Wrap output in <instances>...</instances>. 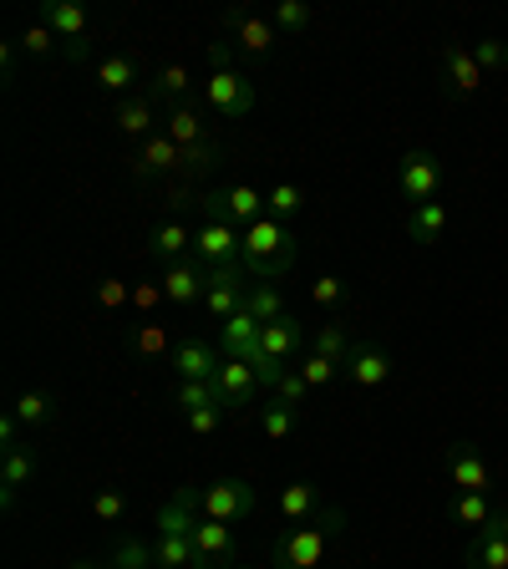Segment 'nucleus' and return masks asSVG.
I'll return each mask as SVG.
<instances>
[{"instance_id": "obj_1", "label": "nucleus", "mask_w": 508, "mask_h": 569, "mask_svg": "<svg viewBox=\"0 0 508 569\" xmlns=\"http://www.w3.org/2000/svg\"><path fill=\"white\" fill-rule=\"evenodd\" d=\"M341 529H346V513L341 509H320L316 519L290 523V529H285V539L275 545V569H316Z\"/></svg>"}, {"instance_id": "obj_2", "label": "nucleus", "mask_w": 508, "mask_h": 569, "mask_svg": "<svg viewBox=\"0 0 508 569\" xmlns=\"http://www.w3.org/2000/svg\"><path fill=\"white\" fill-rule=\"evenodd\" d=\"M290 264H296V234H290L280 219L265 213L260 224L245 229V274L249 280H270L275 284Z\"/></svg>"}, {"instance_id": "obj_3", "label": "nucleus", "mask_w": 508, "mask_h": 569, "mask_svg": "<svg viewBox=\"0 0 508 569\" xmlns=\"http://www.w3.org/2000/svg\"><path fill=\"white\" fill-rule=\"evenodd\" d=\"M193 260L203 270H229V264H245V229H235L229 219H203L199 234H193Z\"/></svg>"}, {"instance_id": "obj_4", "label": "nucleus", "mask_w": 508, "mask_h": 569, "mask_svg": "<svg viewBox=\"0 0 508 569\" xmlns=\"http://www.w3.org/2000/svg\"><path fill=\"white\" fill-rule=\"evenodd\" d=\"M255 509V488L245 478H219V483L199 488V513L203 519H219V523H235Z\"/></svg>"}, {"instance_id": "obj_5", "label": "nucleus", "mask_w": 508, "mask_h": 569, "mask_svg": "<svg viewBox=\"0 0 508 569\" xmlns=\"http://www.w3.org/2000/svg\"><path fill=\"white\" fill-rule=\"evenodd\" d=\"M203 213L213 219H229L235 229H249L265 219V193L249 189V183H235V189H219V193H203Z\"/></svg>"}, {"instance_id": "obj_6", "label": "nucleus", "mask_w": 508, "mask_h": 569, "mask_svg": "<svg viewBox=\"0 0 508 569\" xmlns=\"http://www.w3.org/2000/svg\"><path fill=\"white\" fill-rule=\"evenodd\" d=\"M203 97H209V107L219 112V118H245L249 107H255V87H249L245 71H209V82H203Z\"/></svg>"}, {"instance_id": "obj_7", "label": "nucleus", "mask_w": 508, "mask_h": 569, "mask_svg": "<svg viewBox=\"0 0 508 569\" xmlns=\"http://www.w3.org/2000/svg\"><path fill=\"white\" fill-rule=\"evenodd\" d=\"M245 296H249V274L245 264H229V270H209V290H203V306H209V316L225 326L229 316H239L245 310Z\"/></svg>"}, {"instance_id": "obj_8", "label": "nucleus", "mask_w": 508, "mask_h": 569, "mask_svg": "<svg viewBox=\"0 0 508 569\" xmlns=\"http://www.w3.org/2000/svg\"><path fill=\"white\" fill-rule=\"evenodd\" d=\"M442 189V163L438 153H427V148H412V153L402 158V199L412 203H432Z\"/></svg>"}, {"instance_id": "obj_9", "label": "nucleus", "mask_w": 508, "mask_h": 569, "mask_svg": "<svg viewBox=\"0 0 508 569\" xmlns=\"http://www.w3.org/2000/svg\"><path fill=\"white\" fill-rule=\"evenodd\" d=\"M213 387H219V402H225V412H239V407H249L255 397H260V377H255V367L249 361H229L219 367V377H213Z\"/></svg>"}, {"instance_id": "obj_10", "label": "nucleus", "mask_w": 508, "mask_h": 569, "mask_svg": "<svg viewBox=\"0 0 508 569\" xmlns=\"http://www.w3.org/2000/svg\"><path fill=\"white\" fill-rule=\"evenodd\" d=\"M391 371H397V361H391L381 346H351V356L341 361V377H351L356 387H387Z\"/></svg>"}, {"instance_id": "obj_11", "label": "nucleus", "mask_w": 508, "mask_h": 569, "mask_svg": "<svg viewBox=\"0 0 508 569\" xmlns=\"http://www.w3.org/2000/svg\"><path fill=\"white\" fill-rule=\"evenodd\" d=\"M132 173L148 178V173H183V148H178L168 132H153V138L138 142L132 153Z\"/></svg>"}, {"instance_id": "obj_12", "label": "nucleus", "mask_w": 508, "mask_h": 569, "mask_svg": "<svg viewBox=\"0 0 508 569\" xmlns=\"http://www.w3.org/2000/svg\"><path fill=\"white\" fill-rule=\"evenodd\" d=\"M36 468H41V462H36L31 442H16V448L0 452V503H6V509H16V493L36 478Z\"/></svg>"}, {"instance_id": "obj_13", "label": "nucleus", "mask_w": 508, "mask_h": 569, "mask_svg": "<svg viewBox=\"0 0 508 569\" xmlns=\"http://www.w3.org/2000/svg\"><path fill=\"white\" fill-rule=\"evenodd\" d=\"M168 361H173L178 381H213L219 367H225V351H213L209 341H183V346H173Z\"/></svg>"}, {"instance_id": "obj_14", "label": "nucleus", "mask_w": 508, "mask_h": 569, "mask_svg": "<svg viewBox=\"0 0 508 569\" xmlns=\"http://www.w3.org/2000/svg\"><path fill=\"white\" fill-rule=\"evenodd\" d=\"M260 320L249 316V310H239V316H229L225 326H219V351L229 356V361H255L260 356Z\"/></svg>"}, {"instance_id": "obj_15", "label": "nucleus", "mask_w": 508, "mask_h": 569, "mask_svg": "<svg viewBox=\"0 0 508 569\" xmlns=\"http://www.w3.org/2000/svg\"><path fill=\"white\" fill-rule=\"evenodd\" d=\"M442 82L452 87V97H474L478 87H484V67H478L474 51L462 47V41L442 47Z\"/></svg>"}, {"instance_id": "obj_16", "label": "nucleus", "mask_w": 508, "mask_h": 569, "mask_svg": "<svg viewBox=\"0 0 508 569\" xmlns=\"http://www.w3.org/2000/svg\"><path fill=\"white\" fill-rule=\"evenodd\" d=\"M225 26L235 31V47L249 51V57H265V51L280 41L275 21H265V16H249V11H225Z\"/></svg>"}, {"instance_id": "obj_17", "label": "nucleus", "mask_w": 508, "mask_h": 569, "mask_svg": "<svg viewBox=\"0 0 508 569\" xmlns=\"http://www.w3.org/2000/svg\"><path fill=\"white\" fill-rule=\"evenodd\" d=\"M260 351H265V356H275V361H285V367H290V361H296V356L306 351V326H300L296 316H280V320H270V326H265V331H260Z\"/></svg>"}, {"instance_id": "obj_18", "label": "nucleus", "mask_w": 508, "mask_h": 569, "mask_svg": "<svg viewBox=\"0 0 508 569\" xmlns=\"http://www.w3.org/2000/svg\"><path fill=\"white\" fill-rule=\"evenodd\" d=\"M448 473L462 493H488V483H494V478H488V462L478 458L474 442H452L448 448Z\"/></svg>"}, {"instance_id": "obj_19", "label": "nucleus", "mask_w": 508, "mask_h": 569, "mask_svg": "<svg viewBox=\"0 0 508 569\" xmlns=\"http://www.w3.org/2000/svg\"><path fill=\"white\" fill-rule=\"evenodd\" d=\"M112 122H118L122 138H153L158 97H153V92H132V97H122L118 112H112Z\"/></svg>"}, {"instance_id": "obj_20", "label": "nucleus", "mask_w": 508, "mask_h": 569, "mask_svg": "<svg viewBox=\"0 0 508 569\" xmlns=\"http://www.w3.org/2000/svg\"><path fill=\"white\" fill-rule=\"evenodd\" d=\"M163 290L173 306H193V300H203V290H209V270H203L199 260H178L163 270Z\"/></svg>"}, {"instance_id": "obj_21", "label": "nucleus", "mask_w": 508, "mask_h": 569, "mask_svg": "<svg viewBox=\"0 0 508 569\" xmlns=\"http://www.w3.org/2000/svg\"><path fill=\"white\" fill-rule=\"evenodd\" d=\"M138 82H148V71H142V61L128 57V51H112V57L97 61V87H102V92H132Z\"/></svg>"}, {"instance_id": "obj_22", "label": "nucleus", "mask_w": 508, "mask_h": 569, "mask_svg": "<svg viewBox=\"0 0 508 569\" xmlns=\"http://www.w3.org/2000/svg\"><path fill=\"white\" fill-rule=\"evenodd\" d=\"M41 21L57 31V41H67V47H82V41H92V31H87V11L77 6V0H51L47 11H41Z\"/></svg>"}, {"instance_id": "obj_23", "label": "nucleus", "mask_w": 508, "mask_h": 569, "mask_svg": "<svg viewBox=\"0 0 508 569\" xmlns=\"http://www.w3.org/2000/svg\"><path fill=\"white\" fill-rule=\"evenodd\" d=\"M163 132L178 142V148H183V153H189V148H209V142H213L209 138V122H203L189 102H178L173 112H168V128Z\"/></svg>"}, {"instance_id": "obj_24", "label": "nucleus", "mask_w": 508, "mask_h": 569, "mask_svg": "<svg viewBox=\"0 0 508 569\" xmlns=\"http://www.w3.org/2000/svg\"><path fill=\"white\" fill-rule=\"evenodd\" d=\"M193 249V229L189 224H178V219H168V224H158L153 229V239H148V254L153 260H163V264H178L183 254Z\"/></svg>"}, {"instance_id": "obj_25", "label": "nucleus", "mask_w": 508, "mask_h": 569, "mask_svg": "<svg viewBox=\"0 0 508 569\" xmlns=\"http://www.w3.org/2000/svg\"><path fill=\"white\" fill-rule=\"evenodd\" d=\"M402 229H407V239H417V244H438L442 229H448V209H442V203H417V209H407Z\"/></svg>"}, {"instance_id": "obj_26", "label": "nucleus", "mask_w": 508, "mask_h": 569, "mask_svg": "<svg viewBox=\"0 0 508 569\" xmlns=\"http://www.w3.org/2000/svg\"><path fill=\"white\" fill-rule=\"evenodd\" d=\"M320 509H326V498H320L316 483H290L280 493V519L285 523H306V519H316Z\"/></svg>"}, {"instance_id": "obj_27", "label": "nucleus", "mask_w": 508, "mask_h": 569, "mask_svg": "<svg viewBox=\"0 0 508 569\" xmlns=\"http://www.w3.org/2000/svg\"><path fill=\"white\" fill-rule=\"evenodd\" d=\"M245 310L260 326H270V320H280V316H290L285 310V296H280V284H270V280H249V296H245Z\"/></svg>"}, {"instance_id": "obj_28", "label": "nucleus", "mask_w": 508, "mask_h": 569, "mask_svg": "<svg viewBox=\"0 0 508 569\" xmlns=\"http://www.w3.org/2000/svg\"><path fill=\"white\" fill-rule=\"evenodd\" d=\"M462 559L474 569H508V539L494 529H478V539L462 549Z\"/></svg>"}, {"instance_id": "obj_29", "label": "nucleus", "mask_w": 508, "mask_h": 569, "mask_svg": "<svg viewBox=\"0 0 508 569\" xmlns=\"http://www.w3.org/2000/svg\"><path fill=\"white\" fill-rule=\"evenodd\" d=\"M260 427H265V438H275V442H285V438H296L300 432V407H290V402H265L260 407Z\"/></svg>"}, {"instance_id": "obj_30", "label": "nucleus", "mask_w": 508, "mask_h": 569, "mask_svg": "<svg viewBox=\"0 0 508 569\" xmlns=\"http://www.w3.org/2000/svg\"><path fill=\"white\" fill-rule=\"evenodd\" d=\"M107 569H158L153 545H142V539L122 533L118 545H112V555H107Z\"/></svg>"}, {"instance_id": "obj_31", "label": "nucleus", "mask_w": 508, "mask_h": 569, "mask_svg": "<svg viewBox=\"0 0 508 569\" xmlns=\"http://www.w3.org/2000/svg\"><path fill=\"white\" fill-rule=\"evenodd\" d=\"M306 209V189H300V183H275V189H265V213H270V219H296V213Z\"/></svg>"}, {"instance_id": "obj_32", "label": "nucleus", "mask_w": 508, "mask_h": 569, "mask_svg": "<svg viewBox=\"0 0 508 569\" xmlns=\"http://www.w3.org/2000/svg\"><path fill=\"white\" fill-rule=\"evenodd\" d=\"M316 356H326V361H346L351 356V336H346V320H326V326H316V346H310Z\"/></svg>"}, {"instance_id": "obj_33", "label": "nucleus", "mask_w": 508, "mask_h": 569, "mask_svg": "<svg viewBox=\"0 0 508 569\" xmlns=\"http://www.w3.org/2000/svg\"><path fill=\"white\" fill-rule=\"evenodd\" d=\"M153 529L158 533H173V539H193V529H199V513H189L183 503H173V498H168L163 509L153 513Z\"/></svg>"}, {"instance_id": "obj_34", "label": "nucleus", "mask_w": 508, "mask_h": 569, "mask_svg": "<svg viewBox=\"0 0 508 569\" xmlns=\"http://www.w3.org/2000/svg\"><path fill=\"white\" fill-rule=\"evenodd\" d=\"M16 417H21V427H51L57 422V407H51L47 391H21L16 397Z\"/></svg>"}, {"instance_id": "obj_35", "label": "nucleus", "mask_w": 508, "mask_h": 569, "mask_svg": "<svg viewBox=\"0 0 508 569\" xmlns=\"http://www.w3.org/2000/svg\"><path fill=\"white\" fill-rule=\"evenodd\" d=\"M173 402H178V412H183V417L199 412V407H225V402H219V387H213V381H178Z\"/></svg>"}, {"instance_id": "obj_36", "label": "nucleus", "mask_w": 508, "mask_h": 569, "mask_svg": "<svg viewBox=\"0 0 508 569\" xmlns=\"http://www.w3.org/2000/svg\"><path fill=\"white\" fill-rule=\"evenodd\" d=\"M153 559H158V569H189V565H193V539H173V533H158Z\"/></svg>"}, {"instance_id": "obj_37", "label": "nucleus", "mask_w": 508, "mask_h": 569, "mask_svg": "<svg viewBox=\"0 0 508 569\" xmlns=\"http://www.w3.org/2000/svg\"><path fill=\"white\" fill-rule=\"evenodd\" d=\"M270 21H275V31L280 36H306L310 31V6L306 0H280Z\"/></svg>"}, {"instance_id": "obj_38", "label": "nucleus", "mask_w": 508, "mask_h": 569, "mask_svg": "<svg viewBox=\"0 0 508 569\" xmlns=\"http://www.w3.org/2000/svg\"><path fill=\"white\" fill-rule=\"evenodd\" d=\"M148 82H153V87H148L153 97H183V92H189V67L168 61V67H158L153 77H148Z\"/></svg>"}, {"instance_id": "obj_39", "label": "nucleus", "mask_w": 508, "mask_h": 569, "mask_svg": "<svg viewBox=\"0 0 508 569\" xmlns=\"http://www.w3.org/2000/svg\"><path fill=\"white\" fill-rule=\"evenodd\" d=\"M300 377H306V387L310 391H320V387H331L336 377H341V361H326V356H316V351H306V361H300Z\"/></svg>"}, {"instance_id": "obj_40", "label": "nucleus", "mask_w": 508, "mask_h": 569, "mask_svg": "<svg viewBox=\"0 0 508 569\" xmlns=\"http://www.w3.org/2000/svg\"><path fill=\"white\" fill-rule=\"evenodd\" d=\"M458 523H468V529H488L494 523V509H488V493H462L458 498Z\"/></svg>"}, {"instance_id": "obj_41", "label": "nucleus", "mask_w": 508, "mask_h": 569, "mask_svg": "<svg viewBox=\"0 0 508 569\" xmlns=\"http://www.w3.org/2000/svg\"><path fill=\"white\" fill-rule=\"evenodd\" d=\"M275 402H290V407H300V412H306V402H310V387H306V377H300L296 367L285 371L280 381H275V391H270Z\"/></svg>"}, {"instance_id": "obj_42", "label": "nucleus", "mask_w": 508, "mask_h": 569, "mask_svg": "<svg viewBox=\"0 0 508 569\" xmlns=\"http://www.w3.org/2000/svg\"><path fill=\"white\" fill-rule=\"evenodd\" d=\"M92 513L102 523H122V513H128V498H122L118 488H102V493L92 498Z\"/></svg>"}, {"instance_id": "obj_43", "label": "nucleus", "mask_w": 508, "mask_h": 569, "mask_svg": "<svg viewBox=\"0 0 508 569\" xmlns=\"http://www.w3.org/2000/svg\"><path fill=\"white\" fill-rule=\"evenodd\" d=\"M183 422H189L193 438H213V432L225 427V407H199V412H189Z\"/></svg>"}, {"instance_id": "obj_44", "label": "nucleus", "mask_w": 508, "mask_h": 569, "mask_svg": "<svg viewBox=\"0 0 508 569\" xmlns=\"http://www.w3.org/2000/svg\"><path fill=\"white\" fill-rule=\"evenodd\" d=\"M21 47H26V51H31V57H47V51H51V47H57V31H51V26H47V21H41V26H26V36H21Z\"/></svg>"}, {"instance_id": "obj_45", "label": "nucleus", "mask_w": 508, "mask_h": 569, "mask_svg": "<svg viewBox=\"0 0 508 569\" xmlns=\"http://www.w3.org/2000/svg\"><path fill=\"white\" fill-rule=\"evenodd\" d=\"M310 296H316V306H341V300H346V284L341 280H336V274H320V280L316 284H310Z\"/></svg>"}, {"instance_id": "obj_46", "label": "nucleus", "mask_w": 508, "mask_h": 569, "mask_svg": "<svg viewBox=\"0 0 508 569\" xmlns=\"http://www.w3.org/2000/svg\"><path fill=\"white\" fill-rule=\"evenodd\" d=\"M249 367H255V377H260V387H265V391H275V381H280L285 371H290V367H285V361H275V356H265V351L255 356Z\"/></svg>"}, {"instance_id": "obj_47", "label": "nucleus", "mask_w": 508, "mask_h": 569, "mask_svg": "<svg viewBox=\"0 0 508 569\" xmlns=\"http://www.w3.org/2000/svg\"><path fill=\"white\" fill-rule=\"evenodd\" d=\"M474 61H478L484 71L504 67V61H508V41H478V47H474Z\"/></svg>"}, {"instance_id": "obj_48", "label": "nucleus", "mask_w": 508, "mask_h": 569, "mask_svg": "<svg viewBox=\"0 0 508 569\" xmlns=\"http://www.w3.org/2000/svg\"><path fill=\"white\" fill-rule=\"evenodd\" d=\"M138 351L142 356H163L168 351V331H163V326H153V320H148V326L138 331Z\"/></svg>"}, {"instance_id": "obj_49", "label": "nucleus", "mask_w": 508, "mask_h": 569, "mask_svg": "<svg viewBox=\"0 0 508 569\" xmlns=\"http://www.w3.org/2000/svg\"><path fill=\"white\" fill-rule=\"evenodd\" d=\"M158 300H168L163 280H158V284H138V290H132V306H138V310H153Z\"/></svg>"}, {"instance_id": "obj_50", "label": "nucleus", "mask_w": 508, "mask_h": 569, "mask_svg": "<svg viewBox=\"0 0 508 569\" xmlns=\"http://www.w3.org/2000/svg\"><path fill=\"white\" fill-rule=\"evenodd\" d=\"M97 300H102V306H128V284L122 280H102V290H97Z\"/></svg>"}, {"instance_id": "obj_51", "label": "nucleus", "mask_w": 508, "mask_h": 569, "mask_svg": "<svg viewBox=\"0 0 508 569\" xmlns=\"http://www.w3.org/2000/svg\"><path fill=\"white\" fill-rule=\"evenodd\" d=\"M0 442H6V448H16V442H21V417H0Z\"/></svg>"}, {"instance_id": "obj_52", "label": "nucleus", "mask_w": 508, "mask_h": 569, "mask_svg": "<svg viewBox=\"0 0 508 569\" xmlns=\"http://www.w3.org/2000/svg\"><path fill=\"white\" fill-rule=\"evenodd\" d=\"M488 529L504 533V539H508V509H504V513H494V523H488Z\"/></svg>"}, {"instance_id": "obj_53", "label": "nucleus", "mask_w": 508, "mask_h": 569, "mask_svg": "<svg viewBox=\"0 0 508 569\" xmlns=\"http://www.w3.org/2000/svg\"><path fill=\"white\" fill-rule=\"evenodd\" d=\"M71 569H107V565H97V559H77Z\"/></svg>"}, {"instance_id": "obj_54", "label": "nucleus", "mask_w": 508, "mask_h": 569, "mask_svg": "<svg viewBox=\"0 0 508 569\" xmlns=\"http://www.w3.org/2000/svg\"><path fill=\"white\" fill-rule=\"evenodd\" d=\"M235 569H245V565H235Z\"/></svg>"}, {"instance_id": "obj_55", "label": "nucleus", "mask_w": 508, "mask_h": 569, "mask_svg": "<svg viewBox=\"0 0 508 569\" xmlns=\"http://www.w3.org/2000/svg\"><path fill=\"white\" fill-rule=\"evenodd\" d=\"M504 67H508V61H504Z\"/></svg>"}]
</instances>
